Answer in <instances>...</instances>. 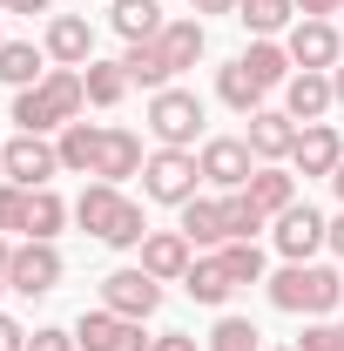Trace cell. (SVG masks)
I'll return each instance as SVG.
<instances>
[{"instance_id":"21","label":"cell","mask_w":344,"mask_h":351,"mask_svg":"<svg viewBox=\"0 0 344 351\" xmlns=\"http://www.w3.org/2000/svg\"><path fill=\"white\" fill-rule=\"evenodd\" d=\"M156 47H162L169 75H182V68H196V61H203V47H210V34H203V21H196V14H182V21H169V27L156 34Z\"/></svg>"},{"instance_id":"13","label":"cell","mask_w":344,"mask_h":351,"mask_svg":"<svg viewBox=\"0 0 344 351\" xmlns=\"http://www.w3.org/2000/svg\"><path fill=\"white\" fill-rule=\"evenodd\" d=\"M41 47H47L54 68H88V61H95V27H88V14H47Z\"/></svg>"},{"instance_id":"8","label":"cell","mask_w":344,"mask_h":351,"mask_svg":"<svg viewBox=\"0 0 344 351\" xmlns=\"http://www.w3.org/2000/svg\"><path fill=\"white\" fill-rule=\"evenodd\" d=\"M196 169H203L210 189L230 196V189H243V182L257 176V156H250V142H243V135H210V142H203V156H196Z\"/></svg>"},{"instance_id":"44","label":"cell","mask_w":344,"mask_h":351,"mask_svg":"<svg viewBox=\"0 0 344 351\" xmlns=\"http://www.w3.org/2000/svg\"><path fill=\"white\" fill-rule=\"evenodd\" d=\"M331 250H338V257H344V210H338V217H331Z\"/></svg>"},{"instance_id":"25","label":"cell","mask_w":344,"mask_h":351,"mask_svg":"<svg viewBox=\"0 0 344 351\" xmlns=\"http://www.w3.org/2000/svg\"><path fill=\"white\" fill-rule=\"evenodd\" d=\"M108 7H115L108 21H115V34H122V41H156V34L169 27L162 0H108Z\"/></svg>"},{"instance_id":"20","label":"cell","mask_w":344,"mask_h":351,"mask_svg":"<svg viewBox=\"0 0 344 351\" xmlns=\"http://www.w3.org/2000/svg\"><path fill=\"white\" fill-rule=\"evenodd\" d=\"M196 250H223L230 243V223H223V196H189L182 203V223H175Z\"/></svg>"},{"instance_id":"38","label":"cell","mask_w":344,"mask_h":351,"mask_svg":"<svg viewBox=\"0 0 344 351\" xmlns=\"http://www.w3.org/2000/svg\"><path fill=\"white\" fill-rule=\"evenodd\" d=\"M149 351H210V345H196L189 331H162V338H149Z\"/></svg>"},{"instance_id":"14","label":"cell","mask_w":344,"mask_h":351,"mask_svg":"<svg viewBox=\"0 0 344 351\" xmlns=\"http://www.w3.org/2000/svg\"><path fill=\"white\" fill-rule=\"evenodd\" d=\"M331 108H338V95H331V75H317V68H297V75L284 82V115H291L297 129L324 122Z\"/></svg>"},{"instance_id":"40","label":"cell","mask_w":344,"mask_h":351,"mask_svg":"<svg viewBox=\"0 0 344 351\" xmlns=\"http://www.w3.org/2000/svg\"><path fill=\"white\" fill-rule=\"evenodd\" d=\"M344 14V0H297V21H331Z\"/></svg>"},{"instance_id":"7","label":"cell","mask_w":344,"mask_h":351,"mask_svg":"<svg viewBox=\"0 0 344 351\" xmlns=\"http://www.w3.org/2000/svg\"><path fill=\"white\" fill-rule=\"evenodd\" d=\"M101 311H115V317H156L162 311V284L142 270V263H129V270H108L101 277Z\"/></svg>"},{"instance_id":"2","label":"cell","mask_w":344,"mask_h":351,"mask_svg":"<svg viewBox=\"0 0 344 351\" xmlns=\"http://www.w3.org/2000/svg\"><path fill=\"white\" fill-rule=\"evenodd\" d=\"M75 223H82L95 243H108V250H142V237H149L142 203L122 196L115 182H88L82 196H75Z\"/></svg>"},{"instance_id":"22","label":"cell","mask_w":344,"mask_h":351,"mask_svg":"<svg viewBox=\"0 0 344 351\" xmlns=\"http://www.w3.org/2000/svg\"><path fill=\"white\" fill-rule=\"evenodd\" d=\"M182 291L196 298V304H230V291H236V277H230V263H223V250H210V257L189 263V277H182Z\"/></svg>"},{"instance_id":"39","label":"cell","mask_w":344,"mask_h":351,"mask_svg":"<svg viewBox=\"0 0 344 351\" xmlns=\"http://www.w3.org/2000/svg\"><path fill=\"white\" fill-rule=\"evenodd\" d=\"M0 351H27V331H21V317H7V311H0Z\"/></svg>"},{"instance_id":"26","label":"cell","mask_w":344,"mask_h":351,"mask_svg":"<svg viewBox=\"0 0 344 351\" xmlns=\"http://www.w3.org/2000/svg\"><path fill=\"white\" fill-rule=\"evenodd\" d=\"M54 149H61V169H68V176H95V156H101V122H68V129L54 135Z\"/></svg>"},{"instance_id":"31","label":"cell","mask_w":344,"mask_h":351,"mask_svg":"<svg viewBox=\"0 0 344 351\" xmlns=\"http://www.w3.org/2000/svg\"><path fill=\"white\" fill-rule=\"evenodd\" d=\"M82 88H88V108H115L129 95V75H122V61H88Z\"/></svg>"},{"instance_id":"37","label":"cell","mask_w":344,"mask_h":351,"mask_svg":"<svg viewBox=\"0 0 344 351\" xmlns=\"http://www.w3.org/2000/svg\"><path fill=\"white\" fill-rule=\"evenodd\" d=\"M27 351H82V345H75V331H61V324H41V331H27Z\"/></svg>"},{"instance_id":"1","label":"cell","mask_w":344,"mask_h":351,"mask_svg":"<svg viewBox=\"0 0 344 351\" xmlns=\"http://www.w3.org/2000/svg\"><path fill=\"white\" fill-rule=\"evenodd\" d=\"M82 108H88L82 68H47V82L14 95V122H21L27 135H61L68 122H82Z\"/></svg>"},{"instance_id":"46","label":"cell","mask_w":344,"mask_h":351,"mask_svg":"<svg viewBox=\"0 0 344 351\" xmlns=\"http://www.w3.org/2000/svg\"><path fill=\"white\" fill-rule=\"evenodd\" d=\"M331 189H338V203H344V162H338V169H331Z\"/></svg>"},{"instance_id":"4","label":"cell","mask_w":344,"mask_h":351,"mask_svg":"<svg viewBox=\"0 0 344 351\" xmlns=\"http://www.w3.org/2000/svg\"><path fill=\"white\" fill-rule=\"evenodd\" d=\"M149 135H156V149H189L196 135H203V101L189 95V88H156L149 95Z\"/></svg>"},{"instance_id":"23","label":"cell","mask_w":344,"mask_h":351,"mask_svg":"<svg viewBox=\"0 0 344 351\" xmlns=\"http://www.w3.org/2000/svg\"><path fill=\"white\" fill-rule=\"evenodd\" d=\"M0 82L14 88H34V82H47V47H34V41H0Z\"/></svg>"},{"instance_id":"17","label":"cell","mask_w":344,"mask_h":351,"mask_svg":"<svg viewBox=\"0 0 344 351\" xmlns=\"http://www.w3.org/2000/svg\"><path fill=\"white\" fill-rule=\"evenodd\" d=\"M243 122H250L243 142H250L257 162H291V149H297V122H291L284 108H257V115H243Z\"/></svg>"},{"instance_id":"36","label":"cell","mask_w":344,"mask_h":351,"mask_svg":"<svg viewBox=\"0 0 344 351\" xmlns=\"http://www.w3.org/2000/svg\"><path fill=\"white\" fill-rule=\"evenodd\" d=\"M0 230H27V189L0 182Z\"/></svg>"},{"instance_id":"43","label":"cell","mask_w":344,"mask_h":351,"mask_svg":"<svg viewBox=\"0 0 344 351\" xmlns=\"http://www.w3.org/2000/svg\"><path fill=\"white\" fill-rule=\"evenodd\" d=\"M7 263H14V243H7V230H0V291H7Z\"/></svg>"},{"instance_id":"41","label":"cell","mask_w":344,"mask_h":351,"mask_svg":"<svg viewBox=\"0 0 344 351\" xmlns=\"http://www.w3.org/2000/svg\"><path fill=\"white\" fill-rule=\"evenodd\" d=\"M0 14H54V0H0Z\"/></svg>"},{"instance_id":"15","label":"cell","mask_w":344,"mask_h":351,"mask_svg":"<svg viewBox=\"0 0 344 351\" xmlns=\"http://www.w3.org/2000/svg\"><path fill=\"white\" fill-rule=\"evenodd\" d=\"M189 263H196V243H189L182 230H149V237H142V270H149L156 284H182Z\"/></svg>"},{"instance_id":"33","label":"cell","mask_w":344,"mask_h":351,"mask_svg":"<svg viewBox=\"0 0 344 351\" xmlns=\"http://www.w3.org/2000/svg\"><path fill=\"white\" fill-rule=\"evenodd\" d=\"M210 351H263V331L250 324V317H216Z\"/></svg>"},{"instance_id":"9","label":"cell","mask_w":344,"mask_h":351,"mask_svg":"<svg viewBox=\"0 0 344 351\" xmlns=\"http://www.w3.org/2000/svg\"><path fill=\"white\" fill-rule=\"evenodd\" d=\"M61 270H68V263H61V250L27 237V243L14 250V263H7V291H21V298H47V291L61 284Z\"/></svg>"},{"instance_id":"16","label":"cell","mask_w":344,"mask_h":351,"mask_svg":"<svg viewBox=\"0 0 344 351\" xmlns=\"http://www.w3.org/2000/svg\"><path fill=\"white\" fill-rule=\"evenodd\" d=\"M142 135L135 129H115V122H101V156H95V182H129V176H142Z\"/></svg>"},{"instance_id":"10","label":"cell","mask_w":344,"mask_h":351,"mask_svg":"<svg viewBox=\"0 0 344 351\" xmlns=\"http://www.w3.org/2000/svg\"><path fill=\"white\" fill-rule=\"evenodd\" d=\"M270 237H277V250H284V263H310L317 250H324V243H331V223L317 217L310 203H291V210L277 217V230H270Z\"/></svg>"},{"instance_id":"32","label":"cell","mask_w":344,"mask_h":351,"mask_svg":"<svg viewBox=\"0 0 344 351\" xmlns=\"http://www.w3.org/2000/svg\"><path fill=\"white\" fill-rule=\"evenodd\" d=\"M223 223H230V243H257V230H263L270 217H263L243 189H230V196H223Z\"/></svg>"},{"instance_id":"47","label":"cell","mask_w":344,"mask_h":351,"mask_svg":"<svg viewBox=\"0 0 344 351\" xmlns=\"http://www.w3.org/2000/svg\"><path fill=\"white\" fill-rule=\"evenodd\" d=\"M277 351H297V345H277Z\"/></svg>"},{"instance_id":"45","label":"cell","mask_w":344,"mask_h":351,"mask_svg":"<svg viewBox=\"0 0 344 351\" xmlns=\"http://www.w3.org/2000/svg\"><path fill=\"white\" fill-rule=\"evenodd\" d=\"M331 95H338V108H344V61L331 68Z\"/></svg>"},{"instance_id":"35","label":"cell","mask_w":344,"mask_h":351,"mask_svg":"<svg viewBox=\"0 0 344 351\" xmlns=\"http://www.w3.org/2000/svg\"><path fill=\"white\" fill-rule=\"evenodd\" d=\"M297 351H344V324L338 317H310L304 338H297Z\"/></svg>"},{"instance_id":"30","label":"cell","mask_w":344,"mask_h":351,"mask_svg":"<svg viewBox=\"0 0 344 351\" xmlns=\"http://www.w3.org/2000/svg\"><path fill=\"white\" fill-rule=\"evenodd\" d=\"M68 217H75V210H68L54 189H27V237H34V243H54Z\"/></svg>"},{"instance_id":"34","label":"cell","mask_w":344,"mask_h":351,"mask_svg":"<svg viewBox=\"0 0 344 351\" xmlns=\"http://www.w3.org/2000/svg\"><path fill=\"white\" fill-rule=\"evenodd\" d=\"M223 263H230L236 284H263V250L257 243H223Z\"/></svg>"},{"instance_id":"5","label":"cell","mask_w":344,"mask_h":351,"mask_svg":"<svg viewBox=\"0 0 344 351\" xmlns=\"http://www.w3.org/2000/svg\"><path fill=\"white\" fill-rule=\"evenodd\" d=\"M0 176L7 182H21V189H54V176H61V149L47 142V135H14V142H0Z\"/></svg>"},{"instance_id":"3","label":"cell","mask_w":344,"mask_h":351,"mask_svg":"<svg viewBox=\"0 0 344 351\" xmlns=\"http://www.w3.org/2000/svg\"><path fill=\"white\" fill-rule=\"evenodd\" d=\"M270 304L291 311V317H331L344 304V277L331 263H284L270 277Z\"/></svg>"},{"instance_id":"11","label":"cell","mask_w":344,"mask_h":351,"mask_svg":"<svg viewBox=\"0 0 344 351\" xmlns=\"http://www.w3.org/2000/svg\"><path fill=\"white\" fill-rule=\"evenodd\" d=\"M75 345L82 351H149V338H142V324L135 317H115V311H82L75 317Z\"/></svg>"},{"instance_id":"19","label":"cell","mask_w":344,"mask_h":351,"mask_svg":"<svg viewBox=\"0 0 344 351\" xmlns=\"http://www.w3.org/2000/svg\"><path fill=\"white\" fill-rule=\"evenodd\" d=\"M243 196H250V203H257L263 217L277 223L284 210H291V203H297V176L284 169V162H257V176L243 182Z\"/></svg>"},{"instance_id":"6","label":"cell","mask_w":344,"mask_h":351,"mask_svg":"<svg viewBox=\"0 0 344 351\" xmlns=\"http://www.w3.org/2000/svg\"><path fill=\"white\" fill-rule=\"evenodd\" d=\"M196 182H203V169H196V156H189V149H156V156L142 162V196H149V203L182 210V203L196 196Z\"/></svg>"},{"instance_id":"18","label":"cell","mask_w":344,"mask_h":351,"mask_svg":"<svg viewBox=\"0 0 344 351\" xmlns=\"http://www.w3.org/2000/svg\"><path fill=\"white\" fill-rule=\"evenodd\" d=\"M338 162H344V135L331 129V122L297 129V149H291V169H297V176H331Z\"/></svg>"},{"instance_id":"12","label":"cell","mask_w":344,"mask_h":351,"mask_svg":"<svg viewBox=\"0 0 344 351\" xmlns=\"http://www.w3.org/2000/svg\"><path fill=\"white\" fill-rule=\"evenodd\" d=\"M284 47H291V61H297V68H317V75H331V68L344 61V27H338V21H297Z\"/></svg>"},{"instance_id":"42","label":"cell","mask_w":344,"mask_h":351,"mask_svg":"<svg viewBox=\"0 0 344 351\" xmlns=\"http://www.w3.org/2000/svg\"><path fill=\"white\" fill-rule=\"evenodd\" d=\"M189 7H196V21L203 14H236V0H189Z\"/></svg>"},{"instance_id":"24","label":"cell","mask_w":344,"mask_h":351,"mask_svg":"<svg viewBox=\"0 0 344 351\" xmlns=\"http://www.w3.org/2000/svg\"><path fill=\"white\" fill-rule=\"evenodd\" d=\"M243 68H250V82L270 95V88H284L291 75H297V61H291V47H277V41H250L243 54H236Z\"/></svg>"},{"instance_id":"27","label":"cell","mask_w":344,"mask_h":351,"mask_svg":"<svg viewBox=\"0 0 344 351\" xmlns=\"http://www.w3.org/2000/svg\"><path fill=\"white\" fill-rule=\"evenodd\" d=\"M122 75H129V88H149V95L175 82V75H169V61H162V47H156V41H129V47H122Z\"/></svg>"},{"instance_id":"29","label":"cell","mask_w":344,"mask_h":351,"mask_svg":"<svg viewBox=\"0 0 344 351\" xmlns=\"http://www.w3.org/2000/svg\"><path fill=\"white\" fill-rule=\"evenodd\" d=\"M291 14H297V0H236V21L250 27V41L284 34V27H291Z\"/></svg>"},{"instance_id":"28","label":"cell","mask_w":344,"mask_h":351,"mask_svg":"<svg viewBox=\"0 0 344 351\" xmlns=\"http://www.w3.org/2000/svg\"><path fill=\"white\" fill-rule=\"evenodd\" d=\"M216 101H223V108H236V115H257V108H263V88L250 82V68H243V61H223V68H216Z\"/></svg>"}]
</instances>
